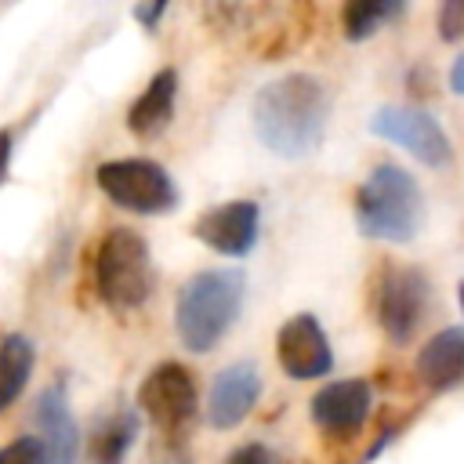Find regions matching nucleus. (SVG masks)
Returning <instances> with one entry per match:
<instances>
[{
    "mask_svg": "<svg viewBox=\"0 0 464 464\" xmlns=\"http://www.w3.org/2000/svg\"><path fill=\"white\" fill-rule=\"evenodd\" d=\"M94 181L116 207L134 214H167L178 207L174 178L156 160H145V156L109 160L94 170Z\"/></svg>",
    "mask_w": 464,
    "mask_h": 464,
    "instance_id": "39448f33",
    "label": "nucleus"
},
{
    "mask_svg": "<svg viewBox=\"0 0 464 464\" xmlns=\"http://www.w3.org/2000/svg\"><path fill=\"white\" fill-rule=\"evenodd\" d=\"M0 464H44V446L36 435H22L0 446Z\"/></svg>",
    "mask_w": 464,
    "mask_h": 464,
    "instance_id": "6ab92c4d",
    "label": "nucleus"
},
{
    "mask_svg": "<svg viewBox=\"0 0 464 464\" xmlns=\"http://www.w3.org/2000/svg\"><path fill=\"white\" fill-rule=\"evenodd\" d=\"M243 272L239 268H203L181 290L174 304V326L188 352H210L243 308Z\"/></svg>",
    "mask_w": 464,
    "mask_h": 464,
    "instance_id": "7ed1b4c3",
    "label": "nucleus"
},
{
    "mask_svg": "<svg viewBox=\"0 0 464 464\" xmlns=\"http://www.w3.org/2000/svg\"><path fill=\"white\" fill-rule=\"evenodd\" d=\"M257 225H261V210L254 199H228V203L199 214L192 232L199 243H207L210 250H218L225 257H246L257 243Z\"/></svg>",
    "mask_w": 464,
    "mask_h": 464,
    "instance_id": "9d476101",
    "label": "nucleus"
},
{
    "mask_svg": "<svg viewBox=\"0 0 464 464\" xmlns=\"http://www.w3.org/2000/svg\"><path fill=\"white\" fill-rule=\"evenodd\" d=\"M450 87H453L457 94H464V54H457L453 65H450Z\"/></svg>",
    "mask_w": 464,
    "mask_h": 464,
    "instance_id": "b1692460",
    "label": "nucleus"
},
{
    "mask_svg": "<svg viewBox=\"0 0 464 464\" xmlns=\"http://www.w3.org/2000/svg\"><path fill=\"white\" fill-rule=\"evenodd\" d=\"M225 464H279V460H276V453H272L268 446H261V442H246V446H239L236 453H228Z\"/></svg>",
    "mask_w": 464,
    "mask_h": 464,
    "instance_id": "412c9836",
    "label": "nucleus"
},
{
    "mask_svg": "<svg viewBox=\"0 0 464 464\" xmlns=\"http://www.w3.org/2000/svg\"><path fill=\"white\" fill-rule=\"evenodd\" d=\"M11 149H14V138H11V130H0V181H4L7 167H11Z\"/></svg>",
    "mask_w": 464,
    "mask_h": 464,
    "instance_id": "5701e85b",
    "label": "nucleus"
},
{
    "mask_svg": "<svg viewBox=\"0 0 464 464\" xmlns=\"http://www.w3.org/2000/svg\"><path fill=\"white\" fill-rule=\"evenodd\" d=\"M160 464H188L185 457H167V460H160Z\"/></svg>",
    "mask_w": 464,
    "mask_h": 464,
    "instance_id": "393cba45",
    "label": "nucleus"
},
{
    "mask_svg": "<svg viewBox=\"0 0 464 464\" xmlns=\"http://www.w3.org/2000/svg\"><path fill=\"white\" fill-rule=\"evenodd\" d=\"M33 362H36V352L29 337L11 334L0 341V413L25 392L33 377Z\"/></svg>",
    "mask_w": 464,
    "mask_h": 464,
    "instance_id": "dca6fc26",
    "label": "nucleus"
},
{
    "mask_svg": "<svg viewBox=\"0 0 464 464\" xmlns=\"http://www.w3.org/2000/svg\"><path fill=\"white\" fill-rule=\"evenodd\" d=\"M330 120V91L312 72H286L265 83L254 98V130L261 145L283 160H301L319 149Z\"/></svg>",
    "mask_w": 464,
    "mask_h": 464,
    "instance_id": "f257e3e1",
    "label": "nucleus"
},
{
    "mask_svg": "<svg viewBox=\"0 0 464 464\" xmlns=\"http://www.w3.org/2000/svg\"><path fill=\"white\" fill-rule=\"evenodd\" d=\"M138 410L163 431V435H178L188 428V420L199 410V392L192 373L181 362H160L145 373L141 388H138Z\"/></svg>",
    "mask_w": 464,
    "mask_h": 464,
    "instance_id": "0eeeda50",
    "label": "nucleus"
},
{
    "mask_svg": "<svg viewBox=\"0 0 464 464\" xmlns=\"http://www.w3.org/2000/svg\"><path fill=\"white\" fill-rule=\"evenodd\" d=\"M417 377L431 392H450L464 384V326H446L420 348Z\"/></svg>",
    "mask_w": 464,
    "mask_h": 464,
    "instance_id": "2eb2a0df",
    "label": "nucleus"
},
{
    "mask_svg": "<svg viewBox=\"0 0 464 464\" xmlns=\"http://www.w3.org/2000/svg\"><path fill=\"white\" fill-rule=\"evenodd\" d=\"M457 297H460V312H464V279H460V290H457Z\"/></svg>",
    "mask_w": 464,
    "mask_h": 464,
    "instance_id": "a878e982",
    "label": "nucleus"
},
{
    "mask_svg": "<svg viewBox=\"0 0 464 464\" xmlns=\"http://www.w3.org/2000/svg\"><path fill=\"white\" fill-rule=\"evenodd\" d=\"M439 33L442 40H460L464 36V0H450L439 11Z\"/></svg>",
    "mask_w": 464,
    "mask_h": 464,
    "instance_id": "aec40b11",
    "label": "nucleus"
},
{
    "mask_svg": "<svg viewBox=\"0 0 464 464\" xmlns=\"http://www.w3.org/2000/svg\"><path fill=\"white\" fill-rule=\"evenodd\" d=\"M431 301V283L420 268L413 265H399V268H384V276L377 279V294H373V312L381 330L388 334V341L406 344Z\"/></svg>",
    "mask_w": 464,
    "mask_h": 464,
    "instance_id": "423d86ee",
    "label": "nucleus"
},
{
    "mask_svg": "<svg viewBox=\"0 0 464 464\" xmlns=\"http://www.w3.org/2000/svg\"><path fill=\"white\" fill-rule=\"evenodd\" d=\"M370 130L384 141L402 145L413 160H420L431 170H446L453 163V145L442 130V123L435 116H428L424 109H410V105H384L373 112Z\"/></svg>",
    "mask_w": 464,
    "mask_h": 464,
    "instance_id": "6e6552de",
    "label": "nucleus"
},
{
    "mask_svg": "<svg viewBox=\"0 0 464 464\" xmlns=\"http://www.w3.org/2000/svg\"><path fill=\"white\" fill-rule=\"evenodd\" d=\"M156 268L149 243L134 228H109L94 250V290L112 312H130L149 301Z\"/></svg>",
    "mask_w": 464,
    "mask_h": 464,
    "instance_id": "20e7f679",
    "label": "nucleus"
},
{
    "mask_svg": "<svg viewBox=\"0 0 464 464\" xmlns=\"http://www.w3.org/2000/svg\"><path fill=\"white\" fill-rule=\"evenodd\" d=\"M370 384L359 377L330 381L312 395V420L326 435H352L370 417Z\"/></svg>",
    "mask_w": 464,
    "mask_h": 464,
    "instance_id": "9b49d317",
    "label": "nucleus"
},
{
    "mask_svg": "<svg viewBox=\"0 0 464 464\" xmlns=\"http://www.w3.org/2000/svg\"><path fill=\"white\" fill-rule=\"evenodd\" d=\"M36 442L44 446V464H72L76 460V420L62 384H51L33 410Z\"/></svg>",
    "mask_w": 464,
    "mask_h": 464,
    "instance_id": "ddd939ff",
    "label": "nucleus"
},
{
    "mask_svg": "<svg viewBox=\"0 0 464 464\" xmlns=\"http://www.w3.org/2000/svg\"><path fill=\"white\" fill-rule=\"evenodd\" d=\"M355 225L370 239L410 243L424 228V192L399 163H373L355 192Z\"/></svg>",
    "mask_w": 464,
    "mask_h": 464,
    "instance_id": "f03ea898",
    "label": "nucleus"
},
{
    "mask_svg": "<svg viewBox=\"0 0 464 464\" xmlns=\"http://www.w3.org/2000/svg\"><path fill=\"white\" fill-rule=\"evenodd\" d=\"M261 395V373L250 362H236L218 373L210 399H207V420L214 428H236L250 417L254 402Z\"/></svg>",
    "mask_w": 464,
    "mask_h": 464,
    "instance_id": "f8f14e48",
    "label": "nucleus"
},
{
    "mask_svg": "<svg viewBox=\"0 0 464 464\" xmlns=\"http://www.w3.org/2000/svg\"><path fill=\"white\" fill-rule=\"evenodd\" d=\"M163 11H167V4H138V7H134V18H138L145 29H156V22L163 18Z\"/></svg>",
    "mask_w": 464,
    "mask_h": 464,
    "instance_id": "4be33fe9",
    "label": "nucleus"
},
{
    "mask_svg": "<svg viewBox=\"0 0 464 464\" xmlns=\"http://www.w3.org/2000/svg\"><path fill=\"white\" fill-rule=\"evenodd\" d=\"M276 359H279L283 373L294 377V381L326 377L330 366H334V352H330V337H326V330L319 326V319L308 315V312L290 315V319L279 326Z\"/></svg>",
    "mask_w": 464,
    "mask_h": 464,
    "instance_id": "1a4fd4ad",
    "label": "nucleus"
},
{
    "mask_svg": "<svg viewBox=\"0 0 464 464\" xmlns=\"http://www.w3.org/2000/svg\"><path fill=\"white\" fill-rule=\"evenodd\" d=\"M406 7L402 4H392V0H359V4H348L341 11V25H344V36L348 40H366L373 36L377 29H384L392 18H399Z\"/></svg>",
    "mask_w": 464,
    "mask_h": 464,
    "instance_id": "a211bd4d",
    "label": "nucleus"
},
{
    "mask_svg": "<svg viewBox=\"0 0 464 464\" xmlns=\"http://www.w3.org/2000/svg\"><path fill=\"white\" fill-rule=\"evenodd\" d=\"M174 102H178V72L174 69H160L145 91L134 98V105L127 109V130L134 138H156L170 127L174 120Z\"/></svg>",
    "mask_w": 464,
    "mask_h": 464,
    "instance_id": "4468645a",
    "label": "nucleus"
},
{
    "mask_svg": "<svg viewBox=\"0 0 464 464\" xmlns=\"http://www.w3.org/2000/svg\"><path fill=\"white\" fill-rule=\"evenodd\" d=\"M134 435H138V417L130 410L109 413L91 435V464H123L127 450L134 446Z\"/></svg>",
    "mask_w": 464,
    "mask_h": 464,
    "instance_id": "f3484780",
    "label": "nucleus"
}]
</instances>
